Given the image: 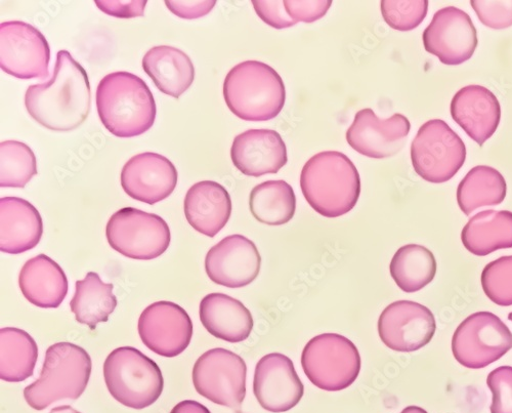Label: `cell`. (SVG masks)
Masks as SVG:
<instances>
[{"instance_id": "cell-1", "label": "cell", "mask_w": 512, "mask_h": 413, "mask_svg": "<svg viewBox=\"0 0 512 413\" xmlns=\"http://www.w3.org/2000/svg\"><path fill=\"white\" fill-rule=\"evenodd\" d=\"M92 105L88 73L67 51H60L52 79L30 86L25 106L30 116L52 131L69 132L87 120Z\"/></svg>"}, {"instance_id": "cell-2", "label": "cell", "mask_w": 512, "mask_h": 413, "mask_svg": "<svg viewBox=\"0 0 512 413\" xmlns=\"http://www.w3.org/2000/svg\"><path fill=\"white\" fill-rule=\"evenodd\" d=\"M97 108L104 127L119 138L149 131L156 118V103L146 82L128 72L106 75L97 89Z\"/></svg>"}, {"instance_id": "cell-3", "label": "cell", "mask_w": 512, "mask_h": 413, "mask_svg": "<svg viewBox=\"0 0 512 413\" xmlns=\"http://www.w3.org/2000/svg\"><path fill=\"white\" fill-rule=\"evenodd\" d=\"M301 188L318 214L338 218L355 208L361 194V179L355 164L347 155L324 151L305 164Z\"/></svg>"}, {"instance_id": "cell-4", "label": "cell", "mask_w": 512, "mask_h": 413, "mask_svg": "<svg viewBox=\"0 0 512 413\" xmlns=\"http://www.w3.org/2000/svg\"><path fill=\"white\" fill-rule=\"evenodd\" d=\"M224 97L237 117L268 121L283 110L286 92L283 79L275 69L260 61H245L226 76Z\"/></svg>"}, {"instance_id": "cell-5", "label": "cell", "mask_w": 512, "mask_h": 413, "mask_svg": "<svg viewBox=\"0 0 512 413\" xmlns=\"http://www.w3.org/2000/svg\"><path fill=\"white\" fill-rule=\"evenodd\" d=\"M92 367V358L83 348L71 343L51 346L39 379L24 390L26 402L44 410L60 400L78 399L88 387Z\"/></svg>"}, {"instance_id": "cell-6", "label": "cell", "mask_w": 512, "mask_h": 413, "mask_svg": "<svg viewBox=\"0 0 512 413\" xmlns=\"http://www.w3.org/2000/svg\"><path fill=\"white\" fill-rule=\"evenodd\" d=\"M104 378L111 396L126 407L144 409L163 392V377L155 361L133 347H121L104 363Z\"/></svg>"}, {"instance_id": "cell-7", "label": "cell", "mask_w": 512, "mask_h": 413, "mask_svg": "<svg viewBox=\"0 0 512 413\" xmlns=\"http://www.w3.org/2000/svg\"><path fill=\"white\" fill-rule=\"evenodd\" d=\"M302 366L317 388L337 392L348 389L358 379L361 356L356 345L338 334H323L305 347Z\"/></svg>"}, {"instance_id": "cell-8", "label": "cell", "mask_w": 512, "mask_h": 413, "mask_svg": "<svg viewBox=\"0 0 512 413\" xmlns=\"http://www.w3.org/2000/svg\"><path fill=\"white\" fill-rule=\"evenodd\" d=\"M415 172L423 180L442 184L463 167L466 148L461 138L441 119L425 122L411 145Z\"/></svg>"}, {"instance_id": "cell-9", "label": "cell", "mask_w": 512, "mask_h": 413, "mask_svg": "<svg viewBox=\"0 0 512 413\" xmlns=\"http://www.w3.org/2000/svg\"><path fill=\"white\" fill-rule=\"evenodd\" d=\"M106 236L114 251L126 258L144 261L163 255L172 238L162 218L134 208L116 212L107 224Z\"/></svg>"}, {"instance_id": "cell-10", "label": "cell", "mask_w": 512, "mask_h": 413, "mask_svg": "<svg viewBox=\"0 0 512 413\" xmlns=\"http://www.w3.org/2000/svg\"><path fill=\"white\" fill-rule=\"evenodd\" d=\"M512 349V333L495 314L478 312L468 316L455 330L452 351L462 366L485 368Z\"/></svg>"}, {"instance_id": "cell-11", "label": "cell", "mask_w": 512, "mask_h": 413, "mask_svg": "<svg viewBox=\"0 0 512 413\" xmlns=\"http://www.w3.org/2000/svg\"><path fill=\"white\" fill-rule=\"evenodd\" d=\"M193 384L202 397L218 405L239 408L246 396L247 366L238 354L211 349L193 368Z\"/></svg>"}, {"instance_id": "cell-12", "label": "cell", "mask_w": 512, "mask_h": 413, "mask_svg": "<svg viewBox=\"0 0 512 413\" xmlns=\"http://www.w3.org/2000/svg\"><path fill=\"white\" fill-rule=\"evenodd\" d=\"M51 49L48 40L32 25L22 21L0 24V68L20 78L49 76Z\"/></svg>"}, {"instance_id": "cell-13", "label": "cell", "mask_w": 512, "mask_h": 413, "mask_svg": "<svg viewBox=\"0 0 512 413\" xmlns=\"http://www.w3.org/2000/svg\"><path fill=\"white\" fill-rule=\"evenodd\" d=\"M422 39L426 52L451 66L471 59L478 47V33L471 17L455 7L438 11Z\"/></svg>"}, {"instance_id": "cell-14", "label": "cell", "mask_w": 512, "mask_h": 413, "mask_svg": "<svg viewBox=\"0 0 512 413\" xmlns=\"http://www.w3.org/2000/svg\"><path fill=\"white\" fill-rule=\"evenodd\" d=\"M437 324L433 312L412 301H398L381 313L378 334L384 345L397 352H414L430 344Z\"/></svg>"}, {"instance_id": "cell-15", "label": "cell", "mask_w": 512, "mask_h": 413, "mask_svg": "<svg viewBox=\"0 0 512 413\" xmlns=\"http://www.w3.org/2000/svg\"><path fill=\"white\" fill-rule=\"evenodd\" d=\"M139 335L147 348L162 357L182 354L193 337L188 313L173 302H157L147 307L139 319Z\"/></svg>"}, {"instance_id": "cell-16", "label": "cell", "mask_w": 512, "mask_h": 413, "mask_svg": "<svg viewBox=\"0 0 512 413\" xmlns=\"http://www.w3.org/2000/svg\"><path fill=\"white\" fill-rule=\"evenodd\" d=\"M253 393L264 409L282 413L301 402L305 387L291 359L280 353H272L256 364Z\"/></svg>"}, {"instance_id": "cell-17", "label": "cell", "mask_w": 512, "mask_h": 413, "mask_svg": "<svg viewBox=\"0 0 512 413\" xmlns=\"http://www.w3.org/2000/svg\"><path fill=\"white\" fill-rule=\"evenodd\" d=\"M262 258L258 247L245 236L236 234L211 247L205 270L212 282L229 288H241L258 278Z\"/></svg>"}, {"instance_id": "cell-18", "label": "cell", "mask_w": 512, "mask_h": 413, "mask_svg": "<svg viewBox=\"0 0 512 413\" xmlns=\"http://www.w3.org/2000/svg\"><path fill=\"white\" fill-rule=\"evenodd\" d=\"M408 118L395 114L379 119L370 108L360 110L347 132L349 145L358 153L374 159H383L399 153L410 133Z\"/></svg>"}, {"instance_id": "cell-19", "label": "cell", "mask_w": 512, "mask_h": 413, "mask_svg": "<svg viewBox=\"0 0 512 413\" xmlns=\"http://www.w3.org/2000/svg\"><path fill=\"white\" fill-rule=\"evenodd\" d=\"M178 184V172L166 157L146 152L128 160L121 172V186L127 195L155 204L172 194Z\"/></svg>"}, {"instance_id": "cell-20", "label": "cell", "mask_w": 512, "mask_h": 413, "mask_svg": "<svg viewBox=\"0 0 512 413\" xmlns=\"http://www.w3.org/2000/svg\"><path fill=\"white\" fill-rule=\"evenodd\" d=\"M231 157L242 174L256 178L277 174L288 160L286 145L273 130H249L238 135Z\"/></svg>"}, {"instance_id": "cell-21", "label": "cell", "mask_w": 512, "mask_h": 413, "mask_svg": "<svg viewBox=\"0 0 512 413\" xmlns=\"http://www.w3.org/2000/svg\"><path fill=\"white\" fill-rule=\"evenodd\" d=\"M450 111L459 127L480 146L495 134L501 119L498 99L482 86H467L457 92Z\"/></svg>"}, {"instance_id": "cell-22", "label": "cell", "mask_w": 512, "mask_h": 413, "mask_svg": "<svg viewBox=\"0 0 512 413\" xmlns=\"http://www.w3.org/2000/svg\"><path fill=\"white\" fill-rule=\"evenodd\" d=\"M44 234V222L27 200L0 199V251L19 255L33 250Z\"/></svg>"}, {"instance_id": "cell-23", "label": "cell", "mask_w": 512, "mask_h": 413, "mask_svg": "<svg viewBox=\"0 0 512 413\" xmlns=\"http://www.w3.org/2000/svg\"><path fill=\"white\" fill-rule=\"evenodd\" d=\"M231 214V196L221 184L203 181L193 185L187 192L185 215L197 232L215 237L228 224Z\"/></svg>"}, {"instance_id": "cell-24", "label": "cell", "mask_w": 512, "mask_h": 413, "mask_svg": "<svg viewBox=\"0 0 512 413\" xmlns=\"http://www.w3.org/2000/svg\"><path fill=\"white\" fill-rule=\"evenodd\" d=\"M19 285L27 301L44 309L60 307L68 294L65 272L46 255L25 263L19 275Z\"/></svg>"}, {"instance_id": "cell-25", "label": "cell", "mask_w": 512, "mask_h": 413, "mask_svg": "<svg viewBox=\"0 0 512 413\" xmlns=\"http://www.w3.org/2000/svg\"><path fill=\"white\" fill-rule=\"evenodd\" d=\"M199 314L210 335L229 343L246 341L253 329L250 311L225 294L207 295L200 303Z\"/></svg>"}, {"instance_id": "cell-26", "label": "cell", "mask_w": 512, "mask_h": 413, "mask_svg": "<svg viewBox=\"0 0 512 413\" xmlns=\"http://www.w3.org/2000/svg\"><path fill=\"white\" fill-rule=\"evenodd\" d=\"M143 68L160 92L177 99L192 86L195 78L189 56L169 46L151 49L143 59Z\"/></svg>"}, {"instance_id": "cell-27", "label": "cell", "mask_w": 512, "mask_h": 413, "mask_svg": "<svg viewBox=\"0 0 512 413\" xmlns=\"http://www.w3.org/2000/svg\"><path fill=\"white\" fill-rule=\"evenodd\" d=\"M461 240L465 249L478 257L512 249V213L489 210L477 214L463 228Z\"/></svg>"}, {"instance_id": "cell-28", "label": "cell", "mask_w": 512, "mask_h": 413, "mask_svg": "<svg viewBox=\"0 0 512 413\" xmlns=\"http://www.w3.org/2000/svg\"><path fill=\"white\" fill-rule=\"evenodd\" d=\"M113 287V284L104 283L96 272H90L76 282L70 307L78 323L95 329L99 323L108 321L117 306Z\"/></svg>"}, {"instance_id": "cell-29", "label": "cell", "mask_w": 512, "mask_h": 413, "mask_svg": "<svg viewBox=\"0 0 512 413\" xmlns=\"http://www.w3.org/2000/svg\"><path fill=\"white\" fill-rule=\"evenodd\" d=\"M38 347L24 330L15 327L0 329V379L20 383L33 376Z\"/></svg>"}, {"instance_id": "cell-30", "label": "cell", "mask_w": 512, "mask_h": 413, "mask_svg": "<svg viewBox=\"0 0 512 413\" xmlns=\"http://www.w3.org/2000/svg\"><path fill=\"white\" fill-rule=\"evenodd\" d=\"M507 192L504 177L487 165H479L469 171L457 189V202L460 210L471 216L485 206L501 204Z\"/></svg>"}, {"instance_id": "cell-31", "label": "cell", "mask_w": 512, "mask_h": 413, "mask_svg": "<svg viewBox=\"0 0 512 413\" xmlns=\"http://www.w3.org/2000/svg\"><path fill=\"white\" fill-rule=\"evenodd\" d=\"M249 206L255 220L269 226H281L294 217L296 197L287 182L268 181L252 189Z\"/></svg>"}, {"instance_id": "cell-32", "label": "cell", "mask_w": 512, "mask_h": 413, "mask_svg": "<svg viewBox=\"0 0 512 413\" xmlns=\"http://www.w3.org/2000/svg\"><path fill=\"white\" fill-rule=\"evenodd\" d=\"M390 271L401 291L411 294L429 285L437 274L434 254L418 244L402 246L395 254Z\"/></svg>"}, {"instance_id": "cell-33", "label": "cell", "mask_w": 512, "mask_h": 413, "mask_svg": "<svg viewBox=\"0 0 512 413\" xmlns=\"http://www.w3.org/2000/svg\"><path fill=\"white\" fill-rule=\"evenodd\" d=\"M36 175V157L29 146L18 141L0 143V187L24 188Z\"/></svg>"}, {"instance_id": "cell-34", "label": "cell", "mask_w": 512, "mask_h": 413, "mask_svg": "<svg viewBox=\"0 0 512 413\" xmlns=\"http://www.w3.org/2000/svg\"><path fill=\"white\" fill-rule=\"evenodd\" d=\"M481 280L488 299L501 307L512 306V256L488 264Z\"/></svg>"}, {"instance_id": "cell-35", "label": "cell", "mask_w": 512, "mask_h": 413, "mask_svg": "<svg viewBox=\"0 0 512 413\" xmlns=\"http://www.w3.org/2000/svg\"><path fill=\"white\" fill-rule=\"evenodd\" d=\"M381 14L387 24L399 31L417 28L428 15V0H382Z\"/></svg>"}, {"instance_id": "cell-36", "label": "cell", "mask_w": 512, "mask_h": 413, "mask_svg": "<svg viewBox=\"0 0 512 413\" xmlns=\"http://www.w3.org/2000/svg\"><path fill=\"white\" fill-rule=\"evenodd\" d=\"M491 390V413H512V367L500 366L492 371L487 379Z\"/></svg>"}, {"instance_id": "cell-37", "label": "cell", "mask_w": 512, "mask_h": 413, "mask_svg": "<svg viewBox=\"0 0 512 413\" xmlns=\"http://www.w3.org/2000/svg\"><path fill=\"white\" fill-rule=\"evenodd\" d=\"M471 5L485 26L496 30L512 26V0L510 2L472 0Z\"/></svg>"}, {"instance_id": "cell-38", "label": "cell", "mask_w": 512, "mask_h": 413, "mask_svg": "<svg viewBox=\"0 0 512 413\" xmlns=\"http://www.w3.org/2000/svg\"><path fill=\"white\" fill-rule=\"evenodd\" d=\"M331 5V0H314V2L284 0V8L295 24L298 22L313 23L320 20L327 14Z\"/></svg>"}, {"instance_id": "cell-39", "label": "cell", "mask_w": 512, "mask_h": 413, "mask_svg": "<svg viewBox=\"0 0 512 413\" xmlns=\"http://www.w3.org/2000/svg\"><path fill=\"white\" fill-rule=\"evenodd\" d=\"M252 5L256 14L275 29H285L295 25L284 8V2L253 0Z\"/></svg>"}, {"instance_id": "cell-40", "label": "cell", "mask_w": 512, "mask_h": 413, "mask_svg": "<svg viewBox=\"0 0 512 413\" xmlns=\"http://www.w3.org/2000/svg\"><path fill=\"white\" fill-rule=\"evenodd\" d=\"M95 4L103 13L109 16L120 19H132L144 16L148 2L146 0H132V2L96 0Z\"/></svg>"}, {"instance_id": "cell-41", "label": "cell", "mask_w": 512, "mask_h": 413, "mask_svg": "<svg viewBox=\"0 0 512 413\" xmlns=\"http://www.w3.org/2000/svg\"><path fill=\"white\" fill-rule=\"evenodd\" d=\"M165 5L176 16L186 20H194L208 15L216 7L217 0H205V2H201V0H198V2L166 0Z\"/></svg>"}, {"instance_id": "cell-42", "label": "cell", "mask_w": 512, "mask_h": 413, "mask_svg": "<svg viewBox=\"0 0 512 413\" xmlns=\"http://www.w3.org/2000/svg\"><path fill=\"white\" fill-rule=\"evenodd\" d=\"M170 413H211L209 409L194 400H185L177 404Z\"/></svg>"}, {"instance_id": "cell-43", "label": "cell", "mask_w": 512, "mask_h": 413, "mask_svg": "<svg viewBox=\"0 0 512 413\" xmlns=\"http://www.w3.org/2000/svg\"><path fill=\"white\" fill-rule=\"evenodd\" d=\"M50 413H81L78 410L74 409L71 406H59L53 408Z\"/></svg>"}, {"instance_id": "cell-44", "label": "cell", "mask_w": 512, "mask_h": 413, "mask_svg": "<svg viewBox=\"0 0 512 413\" xmlns=\"http://www.w3.org/2000/svg\"><path fill=\"white\" fill-rule=\"evenodd\" d=\"M401 413H428V411L424 410L419 406L411 405L404 408Z\"/></svg>"}, {"instance_id": "cell-45", "label": "cell", "mask_w": 512, "mask_h": 413, "mask_svg": "<svg viewBox=\"0 0 512 413\" xmlns=\"http://www.w3.org/2000/svg\"><path fill=\"white\" fill-rule=\"evenodd\" d=\"M508 320H510V321L512 322V312H511V313H509V315H508Z\"/></svg>"}, {"instance_id": "cell-46", "label": "cell", "mask_w": 512, "mask_h": 413, "mask_svg": "<svg viewBox=\"0 0 512 413\" xmlns=\"http://www.w3.org/2000/svg\"><path fill=\"white\" fill-rule=\"evenodd\" d=\"M235 413H243V412L238 411V412H235Z\"/></svg>"}]
</instances>
